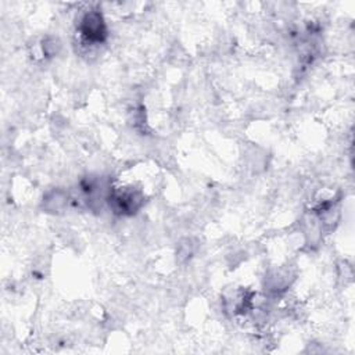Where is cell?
Returning <instances> with one entry per match:
<instances>
[{
	"mask_svg": "<svg viewBox=\"0 0 355 355\" xmlns=\"http://www.w3.org/2000/svg\"><path fill=\"white\" fill-rule=\"evenodd\" d=\"M108 200L114 212L120 215H132L142 207L145 199L139 191L125 189L110 193Z\"/></svg>",
	"mask_w": 355,
	"mask_h": 355,
	"instance_id": "obj_2",
	"label": "cell"
},
{
	"mask_svg": "<svg viewBox=\"0 0 355 355\" xmlns=\"http://www.w3.org/2000/svg\"><path fill=\"white\" fill-rule=\"evenodd\" d=\"M79 31H81L82 39L86 42V45H90V46L100 45L107 38V27L101 13L99 12L86 13L81 20Z\"/></svg>",
	"mask_w": 355,
	"mask_h": 355,
	"instance_id": "obj_1",
	"label": "cell"
},
{
	"mask_svg": "<svg viewBox=\"0 0 355 355\" xmlns=\"http://www.w3.org/2000/svg\"><path fill=\"white\" fill-rule=\"evenodd\" d=\"M69 203V195L63 191H53L49 192L43 199V208L47 212L58 214L62 212Z\"/></svg>",
	"mask_w": 355,
	"mask_h": 355,
	"instance_id": "obj_3",
	"label": "cell"
},
{
	"mask_svg": "<svg viewBox=\"0 0 355 355\" xmlns=\"http://www.w3.org/2000/svg\"><path fill=\"white\" fill-rule=\"evenodd\" d=\"M62 45H60V40H58L57 38L54 36H47L46 39H43V45H42V49H43V53L47 56V57H53L58 53V50H60Z\"/></svg>",
	"mask_w": 355,
	"mask_h": 355,
	"instance_id": "obj_4",
	"label": "cell"
}]
</instances>
